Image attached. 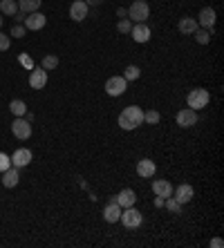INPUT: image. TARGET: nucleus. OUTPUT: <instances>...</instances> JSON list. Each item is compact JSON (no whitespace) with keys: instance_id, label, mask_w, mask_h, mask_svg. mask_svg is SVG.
<instances>
[{"instance_id":"nucleus-1","label":"nucleus","mask_w":224,"mask_h":248,"mask_svg":"<svg viewBox=\"0 0 224 248\" xmlns=\"http://www.w3.org/2000/svg\"><path fill=\"white\" fill-rule=\"evenodd\" d=\"M144 123V110L139 105H128L121 114H119V125L121 130H135Z\"/></svg>"},{"instance_id":"nucleus-2","label":"nucleus","mask_w":224,"mask_h":248,"mask_svg":"<svg viewBox=\"0 0 224 248\" xmlns=\"http://www.w3.org/2000/svg\"><path fill=\"white\" fill-rule=\"evenodd\" d=\"M208 101H211V94L207 92V90H202V87H197V90H191L189 96H186V103H189L191 110H202V108H207Z\"/></svg>"},{"instance_id":"nucleus-3","label":"nucleus","mask_w":224,"mask_h":248,"mask_svg":"<svg viewBox=\"0 0 224 248\" xmlns=\"http://www.w3.org/2000/svg\"><path fill=\"white\" fill-rule=\"evenodd\" d=\"M148 14H150V7H148V2H144V0L132 2L130 9H128V18L132 20V23H146Z\"/></svg>"},{"instance_id":"nucleus-4","label":"nucleus","mask_w":224,"mask_h":248,"mask_svg":"<svg viewBox=\"0 0 224 248\" xmlns=\"http://www.w3.org/2000/svg\"><path fill=\"white\" fill-rule=\"evenodd\" d=\"M119 219H121V224H124L126 228H137V226H142V221H144V219H142V213H139V210H135L132 206H130V208H124Z\"/></svg>"},{"instance_id":"nucleus-5","label":"nucleus","mask_w":224,"mask_h":248,"mask_svg":"<svg viewBox=\"0 0 224 248\" xmlns=\"http://www.w3.org/2000/svg\"><path fill=\"white\" fill-rule=\"evenodd\" d=\"M12 132L16 139H20V141H25V139L32 137V121H27V119H23V116H18L16 121L12 123Z\"/></svg>"},{"instance_id":"nucleus-6","label":"nucleus","mask_w":224,"mask_h":248,"mask_svg":"<svg viewBox=\"0 0 224 248\" xmlns=\"http://www.w3.org/2000/svg\"><path fill=\"white\" fill-rule=\"evenodd\" d=\"M126 87H128V81H126L124 76H112L106 81V92L110 96H121L126 92Z\"/></svg>"},{"instance_id":"nucleus-7","label":"nucleus","mask_w":224,"mask_h":248,"mask_svg":"<svg viewBox=\"0 0 224 248\" xmlns=\"http://www.w3.org/2000/svg\"><path fill=\"white\" fill-rule=\"evenodd\" d=\"M90 14V7L85 5V0H74L70 5V18L72 20H77V23H81V20H85Z\"/></svg>"},{"instance_id":"nucleus-8","label":"nucleus","mask_w":224,"mask_h":248,"mask_svg":"<svg viewBox=\"0 0 224 248\" xmlns=\"http://www.w3.org/2000/svg\"><path fill=\"white\" fill-rule=\"evenodd\" d=\"M30 87L32 90H43V87L48 85V72L43 67H34L30 69Z\"/></svg>"},{"instance_id":"nucleus-9","label":"nucleus","mask_w":224,"mask_h":248,"mask_svg":"<svg viewBox=\"0 0 224 248\" xmlns=\"http://www.w3.org/2000/svg\"><path fill=\"white\" fill-rule=\"evenodd\" d=\"M45 23H48V18L43 16L41 12L27 14V18H25V29H30V31H38V29L45 27Z\"/></svg>"},{"instance_id":"nucleus-10","label":"nucleus","mask_w":224,"mask_h":248,"mask_svg":"<svg viewBox=\"0 0 224 248\" xmlns=\"http://www.w3.org/2000/svg\"><path fill=\"white\" fill-rule=\"evenodd\" d=\"M12 159V166L14 168H25L32 163V150H27V148H18L16 152H14V156H9Z\"/></svg>"},{"instance_id":"nucleus-11","label":"nucleus","mask_w":224,"mask_h":248,"mask_svg":"<svg viewBox=\"0 0 224 248\" xmlns=\"http://www.w3.org/2000/svg\"><path fill=\"white\" fill-rule=\"evenodd\" d=\"M130 34H132V41H137V43H148L150 41V27H148L146 23L132 25Z\"/></svg>"},{"instance_id":"nucleus-12","label":"nucleus","mask_w":224,"mask_h":248,"mask_svg":"<svg viewBox=\"0 0 224 248\" xmlns=\"http://www.w3.org/2000/svg\"><path fill=\"white\" fill-rule=\"evenodd\" d=\"M195 123H197V112L195 110H182L177 112V125L179 127H193Z\"/></svg>"},{"instance_id":"nucleus-13","label":"nucleus","mask_w":224,"mask_h":248,"mask_svg":"<svg viewBox=\"0 0 224 248\" xmlns=\"http://www.w3.org/2000/svg\"><path fill=\"white\" fill-rule=\"evenodd\" d=\"M197 18H200V20H197V25H202L204 29L213 31V25H215V9H211V7H204Z\"/></svg>"},{"instance_id":"nucleus-14","label":"nucleus","mask_w":224,"mask_h":248,"mask_svg":"<svg viewBox=\"0 0 224 248\" xmlns=\"http://www.w3.org/2000/svg\"><path fill=\"white\" fill-rule=\"evenodd\" d=\"M121 210H124V208L119 206L117 202H110L103 208V219H106L108 224H114V221H119V217H121Z\"/></svg>"},{"instance_id":"nucleus-15","label":"nucleus","mask_w":224,"mask_h":248,"mask_svg":"<svg viewBox=\"0 0 224 248\" xmlns=\"http://www.w3.org/2000/svg\"><path fill=\"white\" fill-rule=\"evenodd\" d=\"M193 197H195L193 186H189V184L177 186V190H175V199H177L179 203H189V202H193Z\"/></svg>"},{"instance_id":"nucleus-16","label":"nucleus","mask_w":224,"mask_h":248,"mask_svg":"<svg viewBox=\"0 0 224 248\" xmlns=\"http://www.w3.org/2000/svg\"><path fill=\"white\" fill-rule=\"evenodd\" d=\"M114 202H117L121 208H130V206H135L137 195H135V190H130V188H126V190H121L117 197H114Z\"/></svg>"},{"instance_id":"nucleus-17","label":"nucleus","mask_w":224,"mask_h":248,"mask_svg":"<svg viewBox=\"0 0 224 248\" xmlns=\"http://www.w3.org/2000/svg\"><path fill=\"white\" fill-rule=\"evenodd\" d=\"M18 181H20L18 168H7L5 172H2V186H5V188H16Z\"/></svg>"},{"instance_id":"nucleus-18","label":"nucleus","mask_w":224,"mask_h":248,"mask_svg":"<svg viewBox=\"0 0 224 248\" xmlns=\"http://www.w3.org/2000/svg\"><path fill=\"white\" fill-rule=\"evenodd\" d=\"M177 27H179V31H182V34H189V36H193L195 31L200 29V25H197V20H195V18H191V16H184L182 20H179V25H177Z\"/></svg>"},{"instance_id":"nucleus-19","label":"nucleus","mask_w":224,"mask_h":248,"mask_svg":"<svg viewBox=\"0 0 224 248\" xmlns=\"http://www.w3.org/2000/svg\"><path fill=\"white\" fill-rule=\"evenodd\" d=\"M137 174L144 177V179H150V177L155 174V161H150V159H142V161L137 163Z\"/></svg>"},{"instance_id":"nucleus-20","label":"nucleus","mask_w":224,"mask_h":248,"mask_svg":"<svg viewBox=\"0 0 224 248\" xmlns=\"http://www.w3.org/2000/svg\"><path fill=\"white\" fill-rule=\"evenodd\" d=\"M153 192L166 199V197L173 195V186L168 184V181H164V179H157V181H153Z\"/></svg>"},{"instance_id":"nucleus-21","label":"nucleus","mask_w":224,"mask_h":248,"mask_svg":"<svg viewBox=\"0 0 224 248\" xmlns=\"http://www.w3.org/2000/svg\"><path fill=\"white\" fill-rule=\"evenodd\" d=\"M38 7H41V0H18V12L23 14H34L38 12Z\"/></svg>"},{"instance_id":"nucleus-22","label":"nucleus","mask_w":224,"mask_h":248,"mask_svg":"<svg viewBox=\"0 0 224 248\" xmlns=\"http://www.w3.org/2000/svg\"><path fill=\"white\" fill-rule=\"evenodd\" d=\"M0 14H5V16H16L18 0H0Z\"/></svg>"},{"instance_id":"nucleus-23","label":"nucleus","mask_w":224,"mask_h":248,"mask_svg":"<svg viewBox=\"0 0 224 248\" xmlns=\"http://www.w3.org/2000/svg\"><path fill=\"white\" fill-rule=\"evenodd\" d=\"M9 110L16 116H25L27 114V105H25V101H20V98H14L12 103H9Z\"/></svg>"},{"instance_id":"nucleus-24","label":"nucleus","mask_w":224,"mask_h":248,"mask_svg":"<svg viewBox=\"0 0 224 248\" xmlns=\"http://www.w3.org/2000/svg\"><path fill=\"white\" fill-rule=\"evenodd\" d=\"M41 67L45 69V72H49V69H56V67H59V56H54V54H48V56L43 58Z\"/></svg>"},{"instance_id":"nucleus-25","label":"nucleus","mask_w":224,"mask_h":248,"mask_svg":"<svg viewBox=\"0 0 224 248\" xmlns=\"http://www.w3.org/2000/svg\"><path fill=\"white\" fill-rule=\"evenodd\" d=\"M139 74H142V69L137 67V65H128V67L124 69V78H126V81H137V78H139Z\"/></svg>"},{"instance_id":"nucleus-26","label":"nucleus","mask_w":224,"mask_h":248,"mask_svg":"<svg viewBox=\"0 0 224 248\" xmlns=\"http://www.w3.org/2000/svg\"><path fill=\"white\" fill-rule=\"evenodd\" d=\"M164 206L171 210V213H175V215H182V203L177 202V199H173V197H166L164 199Z\"/></svg>"},{"instance_id":"nucleus-27","label":"nucleus","mask_w":224,"mask_h":248,"mask_svg":"<svg viewBox=\"0 0 224 248\" xmlns=\"http://www.w3.org/2000/svg\"><path fill=\"white\" fill-rule=\"evenodd\" d=\"M211 34L213 31H208V29H197V31H195V41L200 43V45H207L208 41H211Z\"/></svg>"},{"instance_id":"nucleus-28","label":"nucleus","mask_w":224,"mask_h":248,"mask_svg":"<svg viewBox=\"0 0 224 248\" xmlns=\"http://www.w3.org/2000/svg\"><path fill=\"white\" fill-rule=\"evenodd\" d=\"M160 119H161V116H160V112H157V110L144 112V123H153V125H155V123H160Z\"/></svg>"},{"instance_id":"nucleus-29","label":"nucleus","mask_w":224,"mask_h":248,"mask_svg":"<svg viewBox=\"0 0 224 248\" xmlns=\"http://www.w3.org/2000/svg\"><path fill=\"white\" fill-rule=\"evenodd\" d=\"M117 29L121 31V34H130V29H132V20L130 18H121L117 23Z\"/></svg>"},{"instance_id":"nucleus-30","label":"nucleus","mask_w":224,"mask_h":248,"mask_svg":"<svg viewBox=\"0 0 224 248\" xmlns=\"http://www.w3.org/2000/svg\"><path fill=\"white\" fill-rule=\"evenodd\" d=\"M7 168H12V159H9L5 152H0V172H5Z\"/></svg>"},{"instance_id":"nucleus-31","label":"nucleus","mask_w":224,"mask_h":248,"mask_svg":"<svg viewBox=\"0 0 224 248\" xmlns=\"http://www.w3.org/2000/svg\"><path fill=\"white\" fill-rule=\"evenodd\" d=\"M25 31H27V29H25L23 25H16V27L12 29V36H14V38H23V36H25Z\"/></svg>"},{"instance_id":"nucleus-32","label":"nucleus","mask_w":224,"mask_h":248,"mask_svg":"<svg viewBox=\"0 0 224 248\" xmlns=\"http://www.w3.org/2000/svg\"><path fill=\"white\" fill-rule=\"evenodd\" d=\"M5 49H9V36L0 31V52H5Z\"/></svg>"},{"instance_id":"nucleus-33","label":"nucleus","mask_w":224,"mask_h":248,"mask_svg":"<svg viewBox=\"0 0 224 248\" xmlns=\"http://www.w3.org/2000/svg\"><path fill=\"white\" fill-rule=\"evenodd\" d=\"M20 63H23L27 69H34V63H32V58L27 56V54H20Z\"/></svg>"},{"instance_id":"nucleus-34","label":"nucleus","mask_w":224,"mask_h":248,"mask_svg":"<svg viewBox=\"0 0 224 248\" xmlns=\"http://www.w3.org/2000/svg\"><path fill=\"white\" fill-rule=\"evenodd\" d=\"M208 246H211V248H224V242L220 239V237H213L211 242H208Z\"/></svg>"},{"instance_id":"nucleus-35","label":"nucleus","mask_w":224,"mask_h":248,"mask_svg":"<svg viewBox=\"0 0 224 248\" xmlns=\"http://www.w3.org/2000/svg\"><path fill=\"white\" fill-rule=\"evenodd\" d=\"M25 18H27V14H23V12H18L16 16H14V20H16V23H25Z\"/></svg>"},{"instance_id":"nucleus-36","label":"nucleus","mask_w":224,"mask_h":248,"mask_svg":"<svg viewBox=\"0 0 224 248\" xmlns=\"http://www.w3.org/2000/svg\"><path fill=\"white\" fill-rule=\"evenodd\" d=\"M161 206H164V197L155 195V208H161Z\"/></svg>"},{"instance_id":"nucleus-37","label":"nucleus","mask_w":224,"mask_h":248,"mask_svg":"<svg viewBox=\"0 0 224 248\" xmlns=\"http://www.w3.org/2000/svg\"><path fill=\"white\" fill-rule=\"evenodd\" d=\"M101 2H103V0H85V5H88V7H95V5H101Z\"/></svg>"},{"instance_id":"nucleus-38","label":"nucleus","mask_w":224,"mask_h":248,"mask_svg":"<svg viewBox=\"0 0 224 248\" xmlns=\"http://www.w3.org/2000/svg\"><path fill=\"white\" fill-rule=\"evenodd\" d=\"M117 16L119 18H126V16H128V9H117Z\"/></svg>"},{"instance_id":"nucleus-39","label":"nucleus","mask_w":224,"mask_h":248,"mask_svg":"<svg viewBox=\"0 0 224 248\" xmlns=\"http://www.w3.org/2000/svg\"><path fill=\"white\" fill-rule=\"evenodd\" d=\"M0 27H2V16H0Z\"/></svg>"}]
</instances>
